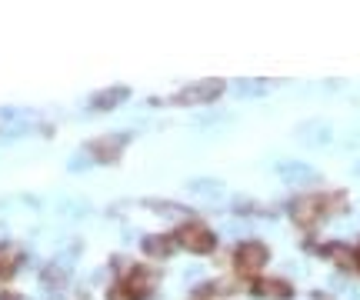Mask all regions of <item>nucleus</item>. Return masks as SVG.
Instances as JSON below:
<instances>
[{
  "instance_id": "f257e3e1",
  "label": "nucleus",
  "mask_w": 360,
  "mask_h": 300,
  "mask_svg": "<svg viewBox=\"0 0 360 300\" xmlns=\"http://www.w3.org/2000/svg\"><path fill=\"white\" fill-rule=\"evenodd\" d=\"M173 241L184 247V250H193V254H210L214 244H217V237L204 224H184L173 234Z\"/></svg>"
},
{
  "instance_id": "f03ea898",
  "label": "nucleus",
  "mask_w": 360,
  "mask_h": 300,
  "mask_svg": "<svg viewBox=\"0 0 360 300\" xmlns=\"http://www.w3.org/2000/svg\"><path fill=\"white\" fill-rule=\"evenodd\" d=\"M267 257H270V250L260 241H244V244L237 247V254H234V263H237L240 274H257L267 263Z\"/></svg>"
},
{
  "instance_id": "7ed1b4c3",
  "label": "nucleus",
  "mask_w": 360,
  "mask_h": 300,
  "mask_svg": "<svg viewBox=\"0 0 360 300\" xmlns=\"http://www.w3.org/2000/svg\"><path fill=\"white\" fill-rule=\"evenodd\" d=\"M323 210H327V200H323L321 194H310V197H301L297 204L290 207V214H294V221L301 227H314L317 221L323 217Z\"/></svg>"
},
{
  "instance_id": "20e7f679",
  "label": "nucleus",
  "mask_w": 360,
  "mask_h": 300,
  "mask_svg": "<svg viewBox=\"0 0 360 300\" xmlns=\"http://www.w3.org/2000/svg\"><path fill=\"white\" fill-rule=\"evenodd\" d=\"M220 94H224V80H204V84L184 87L173 100L177 104H210V100H217Z\"/></svg>"
},
{
  "instance_id": "39448f33",
  "label": "nucleus",
  "mask_w": 360,
  "mask_h": 300,
  "mask_svg": "<svg viewBox=\"0 0 360 300\" xmlns=\"http://www.w3.org/2000/svg\"><path fill=\"white\" fill-rule=\"evenodd\" d=\"M157 281H160V274L153 270V267H133L131 274H127V287H131L137 297L144 300V297H151L153 294V287H157Z\"/></svg>"
},
{
  "instance_id": "423d86ee",
  "label": "nucleus",
  "mask_w": 360,
  "mask_h": 300,
  "mask_svg": "<svg viewBox=\"0 0 360 300\" xmlns=\"http://www.w3.org/2000/svg\"><path fill=\"white\" fill-rule=\"evenodd\" d=\"M124 147H127V137L124 133L120 137H100V140L91 144V153H94L100 164H114V160H120Z\"/></svg>"
},
{
  "instance_id": "0eeeda50",
  "label": "nucleus",
  "mask_w": 360,
  "mask_h": 300,
  "mask_svg": "<svg viewBox=\"0 0 360 300\" xmlns=\"http://www.w3.org/2000/svg\"><path fill=\"white\" fill-rule=\"evenodd\" d=\"M254 297H267V300H290L294 297V287L287 281H274V277H264V281L254 283Z\"/></svg>"
},
{
  "instance_id": "6e6552de",
  "label": "nucleus",
  "mask_w": 360,
  "mask_h": 300,
  "mask_svg": "<svg viewBox=\"0 0 360 300\" xmlns=\"http://www.w3.org/2000/svg\"><path fill=\"white\" fill-rule=\"evenodd\" d=\"M127 87H107V91H100V94L91 100V107H94L97 113H104V111H111V107H117L120 100H127Z\"/></svg>"
},
{
  "instance_id": "1a4fd4ad",
  "label": "nucleus",
  "mask_w": 360,
  "mask_h": 300,
  "mask_svg": "<svg viewBox=\"0 0 360 300\" xmlns=\"http://www.w3.org/2000/svg\"><path fill=\"white\" fill-rule=\"evenodd\" d=\"M323 254L330 257V261L337 263L341 270H354V263H357V257H354V250L347 244H341V241H334V244H327L323 247Z\"/></svg>"
},
{
  "instance_id": "9d476101",
  "label": "nucleus",
  "mask_w": 360,
  "mask_h": 300,
  "mask_svg": "<svg viewBox=\"0 0 360 300\" xmlns=\"http://www.w3.org/2000/svg\"><path fill=\"white\" fill-rule=\"evenodd\" d=\"M171 250H173V237H167V234H153V237L144 241V254L147 257H171Z\"/></svg>"
},
{
  "instance_id": "9b49d317",
  "label": "nucleus",
  "mask_w": 360,
  "mask_h": 300,
  "mask_svg": "<svg viewBox=\"0 0 360 300\" xmlns=\"http://www.w3.org/2000/svg\"><path fill=\"white\" fill-rule=\"evenodd\" d=\"M107 300H140L137 294H133L127 283H117V287H111V294H107Z\"/></svg>"
},
{
  "instance_id": "f8f14e48",
  "label": "nucleus",
  "mask_w": 360,
  "mask_h": 300,
  "mask_svg": "<svg viewBox=\"0 0 360 300\" xmlns=\"http://www.w3.org/2000/svg\"><path fill=\"white\" fill-rule=\"evenodd\" d=\"M0 274H14V270H10V263L3 261V257H0Z\"/></svg>"
},
{
  "instance_id": "ddd939ff",
  "label": "nucleus",
  "mask_w": 360,
  "mask_h": 300,
  "mask_svg": "<svg viewBox=\"0 0 360 300\" xmlns=\"http://www.w3.org/2000/svg\"><path fill=\"white\" fill-rule=\"evenodd\" d=\"M0 300H20V294H0Z\"/></svg>"
},
{
  "instance_id": "4468645a",
  "label": "nucleus",
  "mask_w": 360,
  "mask_h": 300,
  "mask_svg": "<svg viewBox=\"0 0 360 300\" xmlns=\"http://www.w3.org/2000/svg\"><path fill=\"white\" fill-rule=\"evenodd\" d=\"M357 263H360V250H357Z\"/></svg>"
}]
</instances>
